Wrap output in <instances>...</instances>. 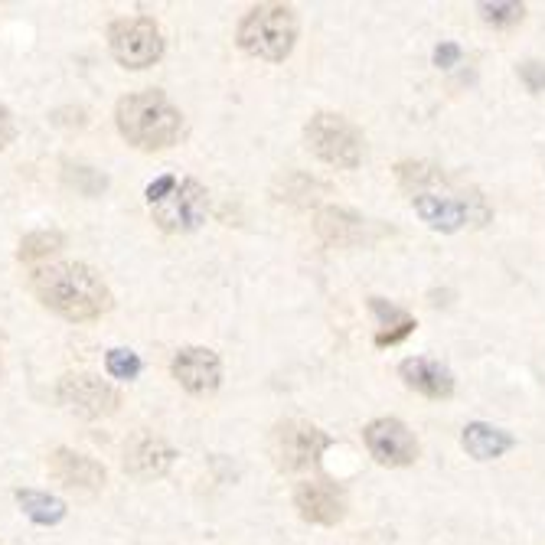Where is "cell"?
Masks as SVG:
<instances>
[{"label": "cell", "instance_id": "obj_21", "mask_svg": "<svg viewBox=\"0 0 545 545\" xmlns=\"http://www.w3.org/2000/svg\"><path fill=\"white\" fill-rule=\"evenodd\" d=\"M480 14L483 20L490 23V27H516V23H523L526 17V7L523 4H510V0H497V4H480Z\"/></svg>", "mask_w": 545, "mask_h": 545}, {"label": "cell", "instance_id": "obj_16", "mask_svg": "<svg viewBox=\"0 0 545 545\" xmlns=\"http://www.w3.org/2000/svg\"><path fill=\"white\" fill-rule=\"evenodd\" d=\"M317 235L324 239L327 245H337V249H343V245H356L363 242V232H366V222L359 219L356 213H350V209H320L317 213V222H314Z\"/></svg>", "mask_w": 545, "mask_h": 545}, {"label": "cell", "instance_id": "obj_10", "mask_svg": "<svg viewBox=\"0 0 545 545\" xmlns=\"http://www.w3.org/2000/svg\"><path fill=\"white\" fill-rule=\"evenodd\" d=\"M294 506L301 519L317 526H337L340 519L346 516V493L330 483L324 477L317 480H304L294 487Z\"/></svg>", "mask_w": 545, "mask_h": 545}, {"label": "cell", "instance_id": "obj_18", "mask_svg": "<svg viewBox=\"0 0 545 545\" xmlns=\"http://www.w3.org/2000/svg\"><path fill=\"white\" fill-rule=\"evenodd\" d=\"M373 314L379 317L376 346H395V343H402L408 333L415 330V317L399 311V307L386 304L382 297H373Z\"/></svg>", "mask_w": 545, "mask_h": 545}, {"label": "cell", "instance_id": "obj_23", "mask_svg": "<svg viewBox=\"0 0 545 545\" xmlns=\"http://www.w3.org/2000/svg\"><path fill=\"white\" fill-rule=\"evenodd\" d=\"M519 79L526 82L529 92H545V63H536V59H529V63L519 66Z\"/></svg>", "mask_w": 545, "mask_h": 545}, {"label": "cell", "instance_id": "obj_4", "mask_svg": "<svg viewBox=\"0 0 545 545\" xmlns=\"http://www.w3.org/2000/svg\"><path fill=\"white\" fill-rule=\"evenodd\" d=\"M147 203L164 232H193L203 226L209 213V196L196 180L160 177L147 187Z\"/></svg>", "mask_w": 545, "mask_h": 545}, {"label": "cell", "instance_id": "obj_25", "mask_svg": "<svg viewBox=\"0 0 545 545\" xmlns=\"http://www.w3.org/2000/svg\"><path fill=\"white\" fill-rule=\"evenodd\" d=\"M10 141H14V115L0 105V151H4Z\"/></svg>", "mask_w": 545, "mask_h": 545}, {"label": "cell", "instance_id": "obj_12", "mask_svg": "<svg viewBox=\"0 0 545 545\" xmlns=\"http://www.w3.org/2000/svg\"><path fill=\"white\" fill-rule=\"evenodd\" d=\"M470 203H480V196H470V200H461V196H441V193L412 196L415 213L438 232H457V229H464L467 222H474Z\"/></svg>", "mask_w": 545, "mask_h": 545}, {"label": "cell", "instance_id": "obj_5", "mask_svg": "<svg viewBox=\"0 0 545 545\" xmlns=\"http://www.w3.org/2000/svg\"><path fill=\"white\" fill-rule=\"evenodd\" d=\"M304 141L324 164L337 170H356L363 164V134H359L353 121H346L343 115H333V111H317V115L307 121Z\"/></svg>", "mask_w": 545, "mask_h": 545}, {"label": "cell", "instance_id": "obj_11", "mask_svg": "<svg viewBox=\"0 0 545 545\" xmlns=\"http://www.w3.org/2000/svg\"><path fill=\"white\" fill-rule=\"evenodd\" d=\"M173 379L180 382L183 389L190 395H209L219 389V379H222V366H219V356L206 346H187L173 356Z\"/></svg>", "mask_w": 545, "mask_h": 545}, {"label": "cell", "instance_id": "obj_24", "mask_svg": "<svg viewBox=\"0 0 545 545\" xmlns=\"http://www.w3.org/2000/svg\"><path fill=\"white\" fill-rule=\"evenodd\" d=\"M457 59H461V46H454V43H441L438 49H435V63L441 66V69H451Z\"/></svg>", "mask_w": 545, "mask_h": 545}, {"label": "cell", "instance_id": "obj_3", "mask_svg": "<svg viewBox=\"0 0 545 545\" xmlns=\"http://www.w3.org/2000/svg\"><path fill=\"white\" fill-rule=\"evenodd\" d=\"M235 40L255 59L281 63L297 43V14L288 4H258L239 20Z\"/></svg>", "mask_w": 545, "mask_h": 545}, {"label": "cell", "instance_id": "obj_2", "mask_svg": "<svg viewBox=\"0 0 545 545\" xmlns=\"http://www.w3.org/2000/svg\"><path fill=\"white\" fill-rule=\"evenodd\" d=\"M115 121L121 138L141 151H164L183 131L180 108L170 102L164 92H134L125 95L115 108Z\"/></svg>", "mask_w": 545, "mask_h": 545}, {"label": "cell", "instance_id": "obj_15", "mask_svg": "<svg viewBox=\"0 0 545 545\" xmlns=\"http://www.w3.org/2000/svg\"><path fill=\"white\" fill-rule=\"evenodd\" d=\"M399 373L405 379V386L425 395V399H451L454 395V376L441 363H435V359L412 356L399 366Z\"/></svg>", "mask_w": 545, "mask_h": 545}, {"label": "cell", "instance_id": "obj_22", "mask_svg": "<svg viewBox=\"0 0 545 545\" xmlns=\"http://www.w3.org/2000/svg\"><path fill=\"white\" fill-rule=\"evenodd\" d=\"M108 373L115 379H134L141 373V359L134 356L131 350H111L108 353Z\"/></svg>", "mask_w": 545, "mask_h": 545}, {"label": "cell", "instance_id": "obj_7", "mask_svg": "<svg viewBox=\"0 0 545 545\" xmlns=\"http://www.w3.org/2000/svg\"><path fill=\"white\" fill-rule=\"evenodd\" d=\"M111 56L128 69H147L164 56V33L151 17H125L108 27Z\"/></svg>", "mask_w": 545, "mask_h": 545}, {"label": "cell", "instance_id": "obj_8", "mask_svg": "<svg viewBox=\"0 0 545 545\" xmlns=\"http://www.w3.org/2000/svg\"><path fill=\"white\" fill-rule=\"evenodd\" d=\"M363 441L369 454L382 467H408L418 457V441L399 418H376L363 428Z\"/></svg>", "mask_w": 545, "mask_h": 545}, {"label": "cell", "instance_id": "obj_9", "mask_svg": "<svg viewBox=\"0 0 545 545\" xmlns=\"http://www.w3.org/2000/svg\"><path fill=\"white\" fill-rule=\"evenodd\" d=\"M59 402L69 405L82 418H105L118 408L121 395L105 379H98L92 373H76L59 382Z\"/></svg>", "mask_w": 545, "mask_h": 545}, {"label": "cell", "instance_id": "obj_6", "mask_svg": "<svg viewBox=\"0 0 545 545\" xmlns=\"http://www.w3.org/2000/svg\"><path fill=\"white\" fill-rule=\"evenodd\" d=\"M327 448H330V438L324 431L311 425V421H297V418L275 425L271 441H268L271 461H275L278 470H288V474L311 470Z\"/></svg>", "mask_w": 545, "mask_h": 545}, {"label": "cell", "instance_id": "obj_13", "mask_svg": "<svg viewBox=\"0 0 545 545\" xmlns=\"http://www.w3.org/2000/svg\"><path fill=\"white\" fill-rule=\"evenodd\" d=\"M173 448L157 435H138L128 448H125V470L141 480H154L164 477L170 464H173Z\"/></svg>", "mask_w": 545, "mask_h": 545}, {"label": "cell", "instance_id": "obj_17", "mask_svg": "<svg viewBox=\"0 0 545 545\" xmlns=\"http://www.w3.org/2000/svg\"><path fill=\"white\" fill-rule=\"evenodd\" d=\"M461 444H464V451L474 457V461H497V457H503L506 451L513 448L516 438L510 435V431H503V428H493V425H483V421H474V425L464 428Z\"/></svg>", "mask_w": 545, "mask_h": 545}, {"label": "cell", "instance_id": "obj_1", "mask_svg": "<svg viewBox=\"0 0 545 545\" xmlns=\"http://www.w3.org/2000/svg\"><path fill=\"white\" fill-rule=\"evenodd\" d=\"M30 291L43 307H49V311L66 320H76V324L95 320L111 311L108 284L98 278L89 265H79V262H59V265L33 271Z\"/></svg>", "mask_w": 545, "mask_h": 545}, {"label": "cell", "instance_id": "obj_20", "mask_svg": "<svg viewBox=\"0 0 545 545\" xmlns=\"http://www.w3.org/2000/svg\"><path fill=\"white\" fill-rule=\"evenodd\" d=\"M63 249V235L59 232H30L27 239L20 242V258L23 262H36V258H46Z\"/></svg>", "mask_w": 545, "mask_h": 545}, {"label": "cell", "instance_id": "obj_19", "mask_svg": "<svg viewBox=\"0 0 545 545\" xmlns=\"http://www.w3.org/2000/svg\"><path fill=\"white\" fill-rule=\"evenodd\" d=\"M17 500L23 506V513H27L30 519H36V523H43V526L59 523V519L66 516V503L49 497V493H40V490H20Z\"/></svg>", "mask_w": 545, "mask_h": 545}, {"label": "cell", "instance_id": "obj_14", "mask_svg": "<svg viewBox=\"0 0 545 545\" xmlns=\"http://www.w3.org/2000/svg\"><path fill=\"white\" fill-rule=\"evenodd\" d=\"M49 474L63 487H79V490H98L105 483V467L85 457L79 451L59 448L49 454Z\"/></svg>", "mask_w": 545, "mask_h": 545}]
</instances>
